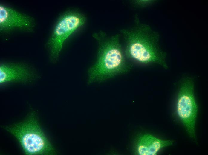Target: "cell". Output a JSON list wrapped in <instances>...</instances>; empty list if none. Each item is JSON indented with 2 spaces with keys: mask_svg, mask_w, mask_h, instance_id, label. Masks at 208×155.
I'll use <instances>...</instances> for the list:
<instances>
[{
  "mask_svg": "<svg viewBox=\"0 0 208 155\" xmlns=\"http://www.w3.org/2000/svg\"><path fill=\"white\" fill-rule=\"evenodd\" d=\"M137 18L134 26L120 31L124 40L123 47L127 59L133 66L156 64L168 69L167 53L159 45V34L149 25L140 23Z\"/></svg>",
  "mask_w": 208,
  "mask_h": 155,
  "instance_id": "1",
  "label": "cell"
},
{
  "mask_svg": "<svg viewBox=\"0 0 208 155\" xmlns=\"http://www.w3.org/2000/svg\"><path fill=\"white\" fill-rule=\"evenodd\" d=\"M92 36L99 46L96 61L88 71V84L103 82L131 69L133 66L126 56L119 34L108 36L100 31Z\"/></svg>",
  "mask_w": 208,
  "mask_h": 155,
  "instance_id": "2",
  "label": "cell"
},
{
  "mask_svg": "<svg viewBox=\"0 0 208 155\" xmlns=\"http://www.w3.org/2000/svg\"><path fill=\"white\" fill-rule=\"evenodd\" d=\"M4 128L17 139L27 155H50L55 153L54 148L40 127L34 111L31 112L23 121Z\"/></svg>",
  "mask_w": 208,
  "mask_h": 155,
  "instance_id": "3",
  "label": "cell"
},
{
  "mask_svg": "<svg viewBox=\"0 0 208 155\" xmlns=\"http://www.w3.org/2000/svg\"><path fill=\"white\" fill-rule=\"evenodd\" d=\"M179 82L175 106L176 112L189 136L195 139L198 108L194 94V81L192 78L186 76Z\"/></svg>",
  "mask_w": 208,
  "mask_h": 155,
  "instance_id": "4",
  "label": "cell"
},
{
  "mask_svg": "<svg viewBox=\"0 0 208 155\" xmlns=\"http://www.w3.org/2000/svg\"><path fill=\"white\" fill-rule=\"evenodd\" d=\"M85 15L75 10L66 12L57 21L48 43L51 58L55 60L58 58L65 41L86 23Z\"/></svg>",
  "mask_w": 208,
  "mask_h": 155,
  "instance_id": "5",
  "label": "cell"
},
{
  "mask_svg": "<svg viewBox=\"0 0 208 155\" xmlns=\"http://www.w3.org/2000/svg\"><path fill=\"white\" fill-rule=\"evenodd\" d=\"M32 21L28 16L2 4L0 6V26L1 30L16 27L28 28Z\"/></svg>",
  "mask_w": 208,
  "mask_h": 155,
  "instance_id": "6",
  "label": "cell"
},
{
  "mask_svg": "<svg viewBox=\"0 0 208 155\" xmlns=\"http://www.w3.org/2000/svg\"><path fill=\"white\" fill-rule=\"evenodd\" d=\"M33 73L27 66L21 64H3L0 66V83L17 81L23 83L31 81Z\"/></svg>",
  "mask_w": 208,
  "mask_h": 155,
  "instance_id": "7",
  "label": "cell"
},
{
  "mask_svg": "<svg viewBox=\"0 0 208 155\" xmlns=\"http://www.w3.org/2000/svg\"><path fill=\"white\" fill-rule=\"evenodd\" d=\"M171 140H163L148 134L141 135L137 138L135 147L138 155H156L162 148L172 145Z\"/></svg>",
  "mask_w": 208,
  "mask_h": 155,
  "instance_id": "8",
  "label": "cell"
},
{
  "mask_svg": "<svg viewBox=\"0 0 208 155\" xmlns=\"http://www.w3.org/2000/svg\"><path fill=\"white\" fill-rule=\"evenodd\" d=\"M154 0H132L131 3L137 7L142 8L153 4L155 2Z\"/></svg>",
  "mask_w": 208,
  "mask_h": 155,
  "instance_id": "9",
  "label": "cell"
}]
</instances>
